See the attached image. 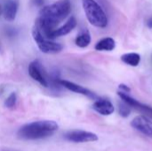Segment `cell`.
Returning <instances> with one entry per match:
<instances>
[{
	"label": "cell",
	"instance_id": "cell-1",
	"mask_svg": "<svg viewBox=\"0 0 152 151\" xmlns=\"http://www.w3.org/2000/svg\"><path fill=\"white\" fill-rule=\"evenodd\" d=\"M57 130L58 124L54 121H36L20 127L18 131V136L22 140H42L52 136Z\"/></svg>",
	"mask_w": 152,
	"mask_h": 151
},
{
	"label": "cell",
	"instance_id": "cell-2",
	"mask_svg": "<svg viewBox=\"0 0 152 151\" xmlns=\"http://www.w3.org/2000/svg\"><path fill=\"white\" fill-rule=\"evenodd\" d=\"M82 4L86 16L93 26L105 28L108 25V17L95 0H82Z\"/></svg>",
	"mask_w": 152,
	"mask_h": 151
},
{
	"label": "cell",
	"instance_id": "cell-3",
	"mask_svg": "<svg viewBox=\"0 0 152 151\" xmlns=\"http://www.w3.org/2000/svg\"><path fill=\"white\" fill-rule=\"evenodd\" d=\"M32 36H33V38L36 41L38 48L44 53H47V54L58 53L63 48V46L61 44L55 43L50 39L45 38L36 27H34V28L32 30Z\"/></svg>",
	"mask_w": 152,
	"mask_h": 151
},
{
	"label": "cell",
	"instance_id": "cell-4",
	"mask_svg": "<svg viewBox=\"0 0 152 151\" xmlns=\"http://www.w3.org/2000/svg\"><path fill=\"white\" fill-rule=\"evenodd\" d=\"M64 138L69 142L76 143L94 142L98 141V136L96 134L84 130H72L67 132L64 135Z\"/></svg>",
	"mask_w": 152,
	"mask_h": 151
},
{
	"label": "cell",
	"instance_id": "cell-5",
	"mask_svg": "<svg viewBox=\"0 0 152 151\" xmlns=\"http://www.w3.org/2000/svg\"><path fill=\"white\" fill-rule=\"evenodd\" d=\"M28 74L34 80L38 82L42 86L44 87L49 86V82H48L46 74L44 70V68L42 67V64L39 62V61H34L29 64Z\"/></svg>",
	"mask_w": 152,
	"mask_h": 151
},
{
	"label": "cell",
	"instance_id": "cell-6",
	"mask_svg": "<svg viewBox=\"0 0 152 151\" xmlns=\"http://www.w3.org/2000/svg\"><path fill=\"white\" fill-rule=\"evenodd\" d=\"M118 96L120 97V99L122 101H124L125 102H126L128 105L131 106V108H134L136 110H139L141 113H142L143 115H145L146 117L152 118V108L146 105V104H143V103H141L139 102L138 101H136L135 99H134L133 97H131L130 95H128V93H123V92H118Z\"/></svg>",
	"mask_w": 152,
	"mask_h": 151
},
{
	"label": "cell",
	"instance_id": "cell-7",
	"mask_svg": "<svg viewBox=\"0 0 152 151\" xmlns=\"http://www.w3.org/2000/svg\"><path fill=\"white\" fill-rule=\"evenodd\" d=\"M131 125L142 133L152 137V121L146 116H138L133 119Z\"/></svg>",
	"mask_w": 152,
	"mask_h": 151
},
{
	"label": "cell",
	"instance_id": "cell-8",
	"mask_svg": "<svg viewBox=\"0 0 152 151\" xmlns=\"http://www.w3.org/2000/svg\"><path fill=\"white\" fill-rule=\"evenodd\" d=\"M58 84L61 86H62V87H64V88H66V89H68L73 93H79V94H82V95H85V96H87L90 98H95L96 97L95 94L93 92H91L90 90H88V89L85 88L84 86H81L77 84H75L73 82H70L68 80H63V79H59Z\"/></svg>",
	"mask_w": 152,
	"mask_h": 151
},
{
	"label": "cell",
	"instance_id": "cell-9",
	"mask_svg": "<svg viewBox=\"0 0 152 151\" xmlns=\"http://www.w3.org/2000/svg\"><path fill=\"white\" fill-rule=\"evenodd\" d=\"M93 109L102 116H110L115 111L113 104L105 99H99L93 104Z\"/></svg>",
	"mask_w": 152,
	"mask_h": 151
},
{
	"label": "cell",
	"instance_id": "cell-10",
	"mask_svg": "<svg viewBox=\"0 0 152 151\" xmlns=\"http://www.w3.org/2000/svg\"><path fill=\"white\" fill-rule=\"evenodd\" d=\"M18 12V3L15 0H6L3 7V15L7 21H13Z\"/></svg>",
	"mask_w": 152,
	"mask_h": 151
},
{
	"label": "cell",
	"instance_id": "cell-11",
	"mask_svg": "<svg viewBox=\"0 0 152 151\" xmlns=\"http://www.w3.org/2000/svg\"><path fill=\"white\" fill-rule=\"evenodd\" d=\"M76 26H77V20L74 16H71L63 26H61V28H55L53 30V32L52 34V40L56 37L62 36L69 34L76 28Z\"/></svg>",
	"mask_w": 152,
	"mask_h": 151
},
{
	"label": "cell",
	"instance_id": "cell-12",
	"mask_svg": "<svg viewBox=\"0 0 152 151\" xmlns=\"http://www.w3.org/2000/svg\"><path fill=\"white\" fill-rule=\"evenodd\" d=\"M116 47V43L115 40L112 37H104L102 39H101L99 42H97V44H95L94 48L96 51H107V52H110L112 50H114Z\"/></svg>",
	"mask_w": 152,
	"mask_h": 151
},
{
	"label": "cell",
	"instance_id": "cell-13",
	"mask_svg": "<svg viewBox=\"0 0 152 151\" xmlns=\"http://www.w3.org/2000/svg\"><path fill=\"white\" fill-rule=\"evenodd\" d=\"M121 61L132 67H137L141 62V55L136 53H125L121 56Z\"/></svg>",
	"mask_w": 152,
	"mask_h": 151
},
{
	"label": "cell",
	"instance_id": "cell-14",
	"mask_svg": "<svg viewBox=\"0 0 152 151\" xmlns=\"http://www.w3.org/2000/svg\"><path fill=\"white\" fill-rule=\"evenodd\" d=\"M91 40L92 39H91L90 33L87 30H85V31H83L81 34H79L76 37L75 43H76V44L78 47H80V48H86V47H87L90 44Z\"/></svg>",
	"mask_w": 152,
	"mask_h": 151
},
{
	"label": "cell",
	"instance_id": "cell-15",
	"mask_svg": "<svg viewBox=\"0 0 152 151\" xmlns=\"http://www.w3.org/2000/svg\"><path fill=\"white\" fill-rule=\"evenodd\" d=\"M118 112L122 117H127L131 113V106L122 101L118 104Z\"/></svg>",
	"mask_w": 152,
	"mask_h": 151
},
{
	"label": "cell",
	"instance_id": "cell-16",
	"mask_svg": "<svg viewBox=\"0 0 152 151\" xmlns=\"http://www.w3.org/2000/svg\"><path fill=\"white\" fill-rule=\"evenodd\" d=\"M17 102V94L15 93H12L4 101V106L8 109H12Z\"/></svg>",
	"mask_w": 152,
	"mask_h": 151
},
{
	"label": "cell",
	"instance_id": "cell-17",
	"mask_svg": "<svg viewBox=\"0 0 152 151\" xmlns=\"http://www.w3.org/2000/svg\"><path fill=\"white\" fill-rule=\"evenodd\" d=\"M119 90H120V92H123V93H130V88L127 86V85H119Z\"/></svg>",
	"mask_w": 152,
	"mask_h": 151
},
{
	"label": "cell",
	"instance_id": "cell-18",
	"mask_svg": "<svg viewBox=\"0 0 152 151\" xmlns=\"http://www.w3.org/2000/svg\"><path fill=\"white\" fill-rule=\"evenodd\" d=\"M32 3L37 6H41L44 4V0H32Z\"/></svg>",
	"mask_w": 152,
	"mask_h": 151
},
{
	"label": "cell",
	"instance_id": "cell-19",
	"mask_svg": "<svg viewBox=\"0 0 152 151\" xmlns=\"http://www.w3.org/2000/svg\"><path fill=\"white\" fill-rule=\"evenodd\" d=\"M146 24H147V26H148L150 28H152V17H150V18L147 19Z\"/></svg>",
	"mask_w": 152,
	"mask_h": 151
},
{
	"label": "cell",
	"instance_id": "cell-20",
	"mask_svg": "<svg viewBox=\"0 0 152 151\" xmlns=\"http://www.w3.org/2000/svg\"><path fill=\"white\" fill-rule=\"evenodd\" d=\"M3 13V8H2V6H1V4H0V15Z\"/></svg>",
	"mask_w": 152,
	"mask_h": 151
},
{
	"label": "cell",
	"instance_id": "cell-21",
	"mask_svg": "<svg viewBox=\"0 0 152 151\" xmlns=\"http://www.w3.org/2000/svg\"><path fill=\"white\" fill-rule=\"evenodd\" d=\"M4 151H11V150H4Z\"/></svg>",
	"mask_w": 152,
	"mask_h": 151
}]
</instances>
